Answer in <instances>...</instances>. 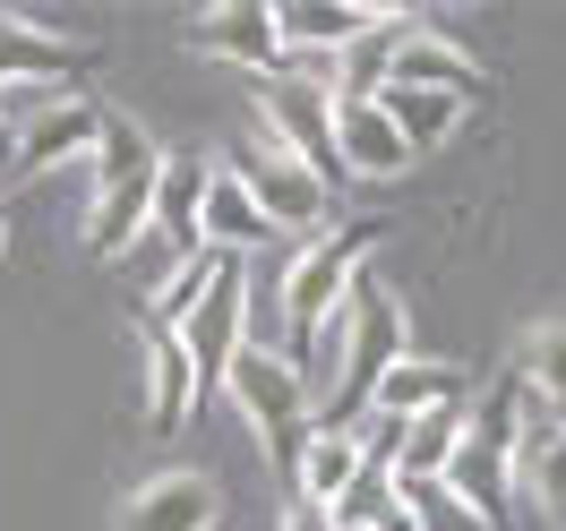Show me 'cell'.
Instances as JSON below:
<instances>
[{
    "mask_svg": "<svg viewBox=\"0 0 566 531\" xmlns=\"http://www.w3.org/2000/svg\"><path fill=\"white\" fill-rule=\"evenodd\" d=\"M283 531H335V514H326L318 497H292V514H283Z\"/></svg>",
    "mask_w": 566,
    "mask_h": 531,
    "instance_id": "cell-25",
    "label": "cell"
},
{
    "mask_svg": "<svg viewBox=\"0 0 566 531\" xmlns=\"http://www.w3.org/2000/svg\"><path fill=\"white\" fill-rule=\"evenodd\" d=\"M198 241L214 248V257H249L258 241H275V223L249 206V189L232 172H207V198H198Z\"/></svg>",
    "mask_w": 566,
    "mask_h": 531,
    "instance_id": "cell-17",
    "label": "cell"
},
{
    "mask_svg": "<svg viewBox=\"0 0 566 531\" xmlns=\"http://www.w3.org/2000/svg\"><path fill=\"white\" fill-rule=\"evenodd\" d=\"M95 129H104V111L86 95H43V111L18 129V172H52L70 155H95Z\"/></svg>",
    "mask_w": 566,
    "mask_h": 531,
    "instance_id": "cell-12",
    "label": "cell"
},
{
    "mask_svg": "<svg viewBox=\"0 0 566 531\" xmlns=\"http://www.w3.org/2000/svg\"><path fill=\"white\" fill-rule=\"evenodd\" d=\"M524 394L566 428V326H541V334H532V352H524Z\"/></svg>",
    "mask_w": 566,
    "mask_h": 531,
    "instance_id": "cell-23",
    "label": "cell"
},
{
    "mask_svg": "<svg viewBox=\"0 0 566 531\" xmlns=\"http://www.w3.org/2000/svg\"><path fill=\"white\" fill-rule=\"evenodd\" d=\"M0 248H9V232H0Z\"/></svg>",
    "mask_w": 566,
    "mask_h": 531,
    "instance_id": "cell-26",
    "label": "cell"
},
{
    "mask_svg": "<svg viewBox=\"0 0 566 531\" xmlns=\"http://www.w3.org/2000/svg\"><path fill=\"white\" fill-rule=\"evenodd\" d=\"M77 70H95V43H70L35 18H0V86H43V77L61 86Z\"/></svg>",
    "mask_w": 566,
    "mask_h": 531,
    "instance_id": "cell-11",
    "label": "cell"
},
{
    "mask_svg": "<svg viewBox=\"0 0 566 531\" xmlns=\"http://www.w3.org/2000/svg\"><path fill=\"white\" fill-rule=\"evenodd\" d=\"M395 489H403V514H412V531H490L455 489H447V480H395Z\"/></svg>",
    "mask_w": 566,
    "mask_h": 531,
    "instance_id": "cell-24",
    "label": "cell"
},
{
    "mask_svg": "<svg viewBox=\"0 0 566 531\" xmlns=\"http://www.w3.org/2000/svg\"><path fill=\"white\" fill-rule=\"evenodd\" d=\"M335 334H344V343H335V378H326V394H318L310 421L318 428H353L360 412H369L378 378L412 352V326H403V300H395V291H378L369 275H360V284L344 291V309H335Z\"/></svg>",
    "mask_w": 566,
    "mask_h": 531,
    "instance_id": "cell-1",
    "label": "cell"
},
{
    "mask_svg": "<svg viewBox=\"0 0 566 531\" xmlns=\"http://www.w3.org/2000/svg\"><path fill=\"white\" fill-rule=\"evenodd\" d=\"M335 155H344V180H395L412 163V146L395 138L378 104H335Z\"/></svg>",
    "mask_w": 566,
    "mask_h": 531,
    "instance_id": "cell-15",
    "label": "cell"
},
{
    "mask_svg": "<svg viewBox=\"0 0 566 531\" xmlns=\"http://www.w3.org/2000/svg\"><path fill=\"white\" fill-rule=\"evenodd\" d=\"M353 471H360L353 428H310V446H301V497H318V506H326Z\"/></svg>",
    "mask_w": 566,
    "mask_h": 531,
    "instance_id": "cell-22",
    "label": "cell"
},
{
    "mask_svg": "<svg viewBox=\"0 0 566 531\" xmlns=\"http://www.w3.org/2000/svg\"><path fill=\"white\" fill-rule=\"evenodd\" d=\"M180 334V352H189V369H198V394L207 386H223V369H232V352L249 343V284H241V257L223 266L207 284V300L189 309V318L172 326Z\"/></svg>",
    "mask_w": 566,
    "mask_h": 531,
    "instance_id": "cell-7",
    "label": "cell"
},
{
    "mask_svg": "<svg viewBox=\"0 0 566 531\" xmlns=\"http://www.w3.org/2000/svg\"><path fill=\"white\" fill-rule=\"evenodd\" d=\"M223 172L249 189V206L266 214L275 232H301V241L335 232V198H326V189L301 172V163H292L275 138H249V146H241V163H223Z\"/></svg>",
    "mask_w": 566,
    "mask_h": 531,
    "instance_id": "cell-6",
    "label": "cell"
},
{
    "mask_svg": "<svg viewBox=\"0 0 566 531\" xmlns=\"http://www.w3.org/2000/svg\"><path fill=\"white\" fill-rule=\"evenodd\" d=\"M155 172H164V146L146 138L129 111H104L95 129V223H86V248L95 257H129L155 223Z\"/></svg>",
    "mask_w": 566,
    "mask_h": 531,
    "instance_id": "cell-2",
    "label": "cell"
},
{
    "mask_svg": "<svg viewBox=\"0 0 566 531\" xmlns=\"http://www.w3.org/2000/svg\"><path fill=\"white\" fill-rule=\"evenodd\" d=\"M463 394H472V378H463L455 360H421V352H403L387 378H378L369 412H395V421H412V412H447V403L463 412Z\"/></svg>",
    "mask_w": 566,
    "mask_h": 531,
    "instance_id": "cell-14",
    "label": "cell"
},
{
    "mask_svg": "<svg viewBox=\"0 0 566 531\" xmlns=\"http://www.w3.org/2000/svg\"><path fill=\"white\" fill-rule=\"evenodd\" d=\"M223 394L241 403V421L258 428V446L275 463V480L301 497V446H310V386H301V369L275 352V343H241L232 369H223Z\"/></svg>",
    "mask_w": 566,
    "mask_h": 531,
    "instance_id": "cell-3",
    "label": "cell"
},
{
    "mask_svg": "<svg viewBox=\"0 0 566 531\" xmlns=\"http://www.w3.org/2000/svg\"><path fill=\"white\" fill-rule=\"evenodd\" d=\"M378 241H387L378 214H369V223H335V232H318V241H301V257H292V275H283V291H275V309H283V360H301V343L344 309V291L360 284V257H369Z\"/></svg>",
    "mask_w": 566,
    "mask_h": 531,
    "instance_id": "cell-4",
    "label": "cell"
},
{
    "mask_svg": "<svg viewBox=\"0 0 566 531\" xmlns=\"http://www.w3.org/2000/svg\"><path fill=\"white\" fill-rule=\"evenodd\" d=\"M463 455V412H412L403 421V455H395V480H447V463Z\"/></svg>",
    "mask_w": 566,
    "mask_h": 531,
    "instance_id": "cell-19",
    "label": "cell"
},
{
    "mask_svg": "<svg viewBox=\"0 0 566 531\" xmlns=\"http://www.w3.org/2000/svg\"><path fill=\"white\" fill-rule=\"evenodd\" d=\"M369 0H275V43H283V61H326V52H344V43L369 35Z\"/></svg>",
    "mask_w": 566,
    "mask_h": 531,
    "instance_id": "cell-9",
    "label": "cell"
},
{
    "mask_svg": "<svg viewBox=\"0 0 566 531\" xmlns=\"http://www.w3.org/2000/svg\"><path fill=\"white\" fill-rule=\"evenodd\" d=\"M515 463H524V480L541 489V506L566 514V428L558 421H524L515 428Z\"/></svg>",
    "mask_w": 566,
    "mask_h": 531,
    "instance_id": "cell-21",
    "label": "cell"
},
{
    "mask_svg": "<svg viewBox=\"0 0 566 531\" xmlns=\"http://www.w3.org/2000/svg\"><path fill=\"white\" fill-rule=\"evenodd\" d=\"M378 111L395 120V138L412 146V155H421V146H447L455 120H463L455 95H429V86H378Z\"/></svg>",
    "mask_w": 566,
    "mask_h": 531,
    "instance_id": "cell-20",
    "label": "cell"
},
{
    "mask_svg": "<svg viewBox=\"0 0 566 531\" xmlns=\"http://www.w3.org/2000/svg\"><path fill=\"white\" fill-rule=\"evenodd\" d=\"M387 86H429V95H455V104L490 95V77L472 70V52L429 35V26H403V43H395V61H387Z\"/></svg>",
    "mask_w": 566,
    "mask_h": 531,
    "instance_id": "cell-10",
    "label": "cell"
},
{
    "mask_svg": "<svg viewBox=\"0 0 566 531\" xmlns=\"http://www.w3.org/2000/svg\"><path fill=\"white\" fill-rule=\"evenodd\" d=\"M120 531H214V480L207 471H155L129 497Z\"/></svg>",
    "mask_w": 566,
    "mask_h": 531,
    "instance_id": "cell-13",
    "label": "cell"
},
{
    "mask_svg": "<svg viewBox=\"0 0 566 531\" xmlns=\"http://www.w3.org/2000/svg\"><path fill=\"white\" fill-rule=\"evenodd\" d=\"M258 111H266V138L335 198V189H344V155H335V95H326V77H310L301 61H283L275 77H258Z\"/></svg>",
    "mask_w": 566,
    "mask_h": 531,
    "instance_id": "cell-5",
    "label": "cell"
},
{
    "mask_svg": "<svg viewBox=\"0 0 566 531\" xmlns=\"http://www.w3.org/2000/svg\"><path fill=\"white\" fill-rule=\"evenodd\" d=\"M207 172L214 163H198V155H164V172H155V223L146 232H164L172 241V257H198V198H207Z\"/></svg>",
    "mask_w": 566,
    "mask_h": 531,
    "instance_id": "cell-18",
    "label": "cell"
},
{
    "mask_svg": "<svg viewBox=\"0 0 566 531\" xmlns=\"http://www.w3.org/2000/svg\"><path fill=\"white\" fill-rule=\"evenodd\" d=\"M189 43L198 52H214V61H232V70L249 77H275L283 70V43H275V0H223V9H207L198 26H189Z\"/></svg>",
    "mask_w": 566,
    "mask_h": 531,
    "instance_id": "cell-8",
    "label": "cell"
},
{
    "mask_svg": "<svg viewBox=\"0 0 566 531\" xmlns=\"http://www.w3.org/2000/svg\"><path fill=\"white\" fill-rule=\"evenodd\" d=\"M189 412H198V369L180 352V334L146 318V428H189Z\"/></svg>",
    "mask_w": 566,
    "mask_h": 531,
    "instance_id": "cell-16",
    "label": "cell"
}]
</instances>
